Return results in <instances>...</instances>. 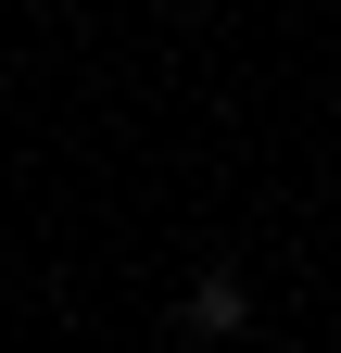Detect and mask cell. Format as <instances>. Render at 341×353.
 Returning a JSON list of instances; mask_svg holds the SVG:
<instances>
[{
  "mask_svg": "<svg viewBox=\"0 0 341 353\" xmlns=\"http://www.w3.org/2000/svg\"><path fill=\"white\" fill-rule=\"evenodd\" d=\"M240 316H253V290L228 278V265H202V278H190V328L202 341H240Z\"/></svg>",
  "mask_w": 341,
  "mask_h": 353,
  "instance_id": "1",
  "label": "cell"
},
{
  "mask_svg": "<svg viewBox=\"0 0 341 353\" xmlns=\"http://www.w3.org/2000/svg\"><path fill=\"white\" fill-rule=\"evenodd\" d=\"M190 353H228V341H190Z\"/></svg>",
  "mask_w": 341,
  "mask_h": 353,
  "instance_id": "2",
  "label": "cell"
}]
</instances>
